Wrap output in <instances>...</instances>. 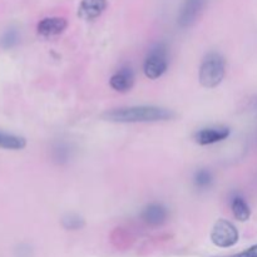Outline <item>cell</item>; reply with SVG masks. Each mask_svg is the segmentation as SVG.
I'll list each match as a JSON object with an SVG mask.
<instances>
[{
	"mask_svg": "<svg viewBox=\"0 0 257 257\" xmlns=\"http://www.w3.org/2000/svg\"><path fill=\"white\" fill-rule=\"evenodd\" d=\"M20 40V34L18 32V29L15 28H9L8 30H5L3 33V35L0 37V47L3 49H12V48L17 47V44Z\"/></svg>",
	"mask_w": 257,
	"mask_h": 257,
	"instance_id": "5bb4252c",
	"label": "cell"
},
{
	"mask_svg": "<svg viewBox=\"0 0 257 257\" xmlns=\"http://www.w3.org/2000/svg\"><path fill=\"white\" fill-rule=\"evenodd\" d=\"M25 146H27V140L24 137L0 131V148L19 151L23 150Z\"/></svg>",
	"mask_w": 257,
	"mask_h": 257,
	"instance_id": "7c38bea8",
	"label": "cell"
},
{
	"mask_svg": "<svg viewBox=\"0 0 257 257\" xmlns=\"http://www.w3.org/2000/svg\"><path fill=\"white\" fill-rule=\"evenodd\" d=\"M107 7V0H82L78 8V17L85 22H92L99 18Z\"/></svg>",
	"mask_w": 257,
	"mask_h": 257,
	"instance_id": "30bf717a",
	"label": "cell"
},
{
	"mask_svg": "<svg viewBox=\"0 0 257 257\" xmlns=\"http://www.w3.org/2000/svg\"><path fill=\"white\" fill-rule=\"evenodd\" d=\"M238 230L232 222L220 218L213 225L212 232H211V241L213 245L221 248H228L235 246L238 242Z\"/></svg>",
	"mask_w": 257,
	"mask_h": 257,
	"instance_id": "277c9868",
	"label": "cell"
},
{
	"mask_svg": "<svg viewBox=\"0 0 257 257\" xmlns=\"http://www.w3.org/2000/svg\"><path fill=\"white\" fill-rule=\"evenodd\" d=\"M213 183V175L208 168H200L193 175V185L198 190H208Z\"/></svg>",
	"mask_w": 257,
	"mask_h": 257,
	"instance_id": "4fadbf2b",
	"label": "cell"
},
{
	"mask_svg": "<svg viewBox=\"0 0 257 257\" xmlns=\"http://www.w3.org/2000/svg\"><path fill=\"white\" fill-rule=\"evenodd\" d=\"M207 0H185L178 14L177 23L181 28H188L197 20Z\"/></svg>",
	"mask_w": 257,
	"mask_h": 257,
	"instance_id": "8992f818",
	"label": "cell"
},
{
	"mask_svg": "<svg viewBox=\"0 0 257 257\" xmlns=\"http://www.w3.org/2000/svg\"><path fill=\"white\" fill-rule=\"evenodd\" d=\"M136 75L131 67H122L110 77L109 85L112 89L119 93H127L135 85Z\"/></svg>",
	"mask_w": 257,
	"mask_h": 257,
	"instance_id": "9c48e42d",
	"label": "cell"
},
{
	"mask_svg": "<svg viewBox=\"0 0 257 257\" xmlns=\"http://www.w3.org/2000/svg\"><path fill=\"white\" fill-rule=\"evenodd\" d=\"M168 208L158 202L150 203L141 211V220L151 227H158L168 220Z\"/></svg>",
	"mask_w": 257,
	"mask_h": 257,
	"instance_id": "52a82bcc",
	"label": "cell"
},
{
	"mask_svg": "<svg viewBox=\"0 0 257 257\" xmlns=\"http://www.w3.org/2000/svg\"><path fill=\"white\" fill-rule=\"evenodd\" d=\"M62 225L65 230L77 231L84 227L85 222L82 216L77 215V213H67V215L63 216Z\"/></svg>",
	"mask_w": 257,
	"mask_h": 257,
	"instance_id": "9a60e30c",
	"label": "cell"
},
{
	"mask_svg": "<svg viewBox=\"0 0 257 257\" xmlns=\"http://www.w3.org/2000/svg\"><path fill=\"white\" fill-rule=\"evenodd\" d=\"M231 135V130L226 125H215V127L201 128L193 136V140L200 146L215 145L227 140Z\"/></svg>",
	"mask_w": 257,
	"mask_h": 257,
	"instance_id": "5b68a950",
	"label": "cell"
},
{
	"mask_svg": "<svg viewBox=\"0 0 257 257\" xmlns=\"http://www.w3.org/2000/svg\"><path fill=\"white\" fill-rule=\"evenodd\" d=\"M170 65V50L166 43L161 42L153 45L143 63V72L150 79L162 77Z\"/></svg>",
	"mask_w": 257,
	"mask_h": 257,
	"instance_id": "3957f363",
	"label": "cell"
},
{
	"mask_svg": "<svg viewBox=\"0 0 257 257\" xmlns=\"http://www.w3.org/2000/svg\"><path fill=\"white\" fill-rule=\"evenodd\" d=\"M231 210H232L236 220L241 221V222L247 221L251 216L250 206L246 202L245 198L240 195H235L231 198Z\"/></svg>",
	"mask_w": 257,
	"mask_h": 257,
	"instance_id": "8fae6325",
	"label": "cell"
},
{
	"mask_svg": "<svg viewBox=\"0 0 257 257\" xmlns=\"http://www.w3.org/2000/svg\"><path fill=\"white\" fill-rule=\"evenodd\" d=\"M102 117L112 123H156L173 119L176 114L173 110L158 105H132L108 110Z\"/></svg>",
	"mask_w": 257,
	"mask_h": 257,
	"instance_id": "6da1fadb",
	"label": "cell"
},
{
	"mask_svg": "<svg viewBox=\"0 0 257 257\" xmlns=\"http://www.w3.org/2000/svg\"><path fill=\"white\" fill-rule=\"evenodd\" d=\"M67 27L68 23L64 18L50 17L44 18V19L38 23L37 32L40 37L50 39V38H55L62 34L67 29Z\"/></svg>",
	"mask_w": 257,
	"mask_h": 257,
	"instance_id": "ba28073f",
	"label": "cell"
},
{
	"mask_svg": "<svg viewBox=\"0 0 257 257\" xmlns=\"http://www.w3.org/2000/svg\"><path fill=\"white\" fill-rule=\"evenodd\" d=\"M72 156V148L68 146V143L59 142L53 147V158L58 163H65L69 161Z\"/></svg>",
	"mask_w": 257,
	"mask_h": 257,
	"instance_id": "2e32d148",
	"label": "cell"
},
{
	"mask_svg": "<svg viewBox=\"0 0 257 257\" xmlns=\"http://www.w3.org/2000/svg\"><path fill=\"white\" fill-rule=\"evenodd\" d=\"M226 73V60L218 52H211L201 63L198 78L205 88H215L223 80Z\"/></svg>",
	"mask_w": 257,
	"mask_h": 257,
	"instance_id": "7a4b0ae2",
	"label": "cell"
},
{
	"mask_svg": "<svg viewBox=\"0 0 257 257\" xmlns=\"http://www.w3.org/2000/svg\"><path fill=\"white\" fill-rule=\"evenodd\" d=\"M217 257H257V243L251 246V247L246 248V250L241 251V252L232 253V255L227 256H217Z\"/></svg>",
	"mask_w": 257,
	"mask_h": 257,
	"instance_id": "e0dca14e",
	"label": "cell"
}]
</instances>
